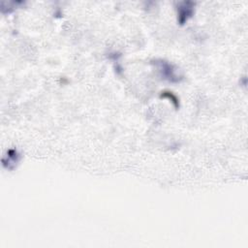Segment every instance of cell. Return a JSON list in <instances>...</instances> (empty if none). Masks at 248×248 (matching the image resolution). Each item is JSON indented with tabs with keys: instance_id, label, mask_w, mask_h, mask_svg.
Segmentation results:
<instances>
[{
	"instance_id": "obj_2",
	"label": "cell",
	"mask_w": 248,
	"mask_h": 248,
	"mask_svg": "<svg viewBox=\"0 0 248 248\" xmlns=\"http://www.w3.org/2000/svg\"><path fill=\"white\" fill-rule=\"evenodd\" d=\"M195 2L192 1H181L176 5L177 11V21L180 25H183L191 18L195 13Z\"/></svg>"
},
{
	"instance_id": "obj_3",
	"label": "cell",
	"mask_w": 248,
	"mask_h": 248,
	"mask_svg": "<svg viewBox=\"0 0 248 248\" xmlns=\"http://www.w3.org/2000/svg\"><path fill=\"white\" fill-rule=\"evenodd\" d=\"M19 160V154L16 149H9L6 156L3 158V166L8 170H13Z\"/></svg>"
},
{
	"instance_id": "obj_4",
	"label": "cell",
	"mask_w": 248,
	"mask_h": 248,
	"mask_svg": "<svg viewBox=\"0 0 248 248\" xmlns=\"http://www.w3.org/2000/svg\"><path fill=\"white\" fill-rule=\"evenodd\" d=\"M160 97L161 98L169 99L176 109L179 108V100H178V98L172 92H170V91H163V92H161Z\"/></svg>"
},
{
	"instance_id": "obj_1",
	"label": "cell",
	"mask_w": 248,
	"mask_h": 248,
	"mask_svg": "<svg viewBox=\"0 0 248 248\" xmlns=\"http://www.w3.org/2000/svg\"><path fill=\"white\" fill-rule=\"evenodd\" d=\"M153 63L157 67L162 78L172 83H177L181 80L182 78L176 74V70L173 67V65H171L168 61L157 59V60H154Z\"/></svg>"
}]
</instances>
